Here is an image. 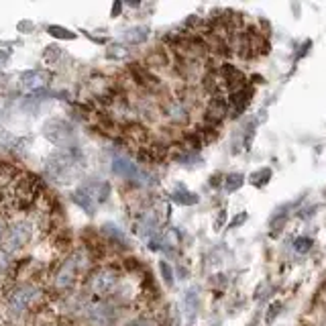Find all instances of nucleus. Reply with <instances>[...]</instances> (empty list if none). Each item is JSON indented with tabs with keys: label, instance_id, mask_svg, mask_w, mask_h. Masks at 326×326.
I'll return each instance as SVG.
<instances>
[{
	"label": "nucleus",
	"instance_id": "393cba45",
	"mask_svg": "<svg viewBox=\"0 0 326 326\" xmlns=\"http://www.w3.org/2000/svg\"><path fill=\"white\" fill-rule=\"evenodd\" d=\"M310 247H312V239H308V237H300V239H296V243H294V249H296L298 253H308Z\"/></svg>",
	"mask_w": 326,
	"mask_h": 326
},
{
	"label": "nucleus",
	"instance_id": "a878e982",
	"mask_svg": "<svg viewBox=\"0 0 326 326\" xmlns=\"http://www.w3.org/2000/svg\"><path fill=\"white\" fill-rule=\"evenodd\" d=\"M110 59L114 57V59H122V57H126L128 55V51L124 49V47H120V45H114V47H110L108 49V53H106Z\"/></svg>",
	"mask_w": 326,
	"mask_h": 326
},
{
	"label": "nucleus",
	"instance_id": "ddd939ff",
	"mask_svg": "<svg viewBox=\"0 0 326 326\" xmlns=\"http://www.w3.org/2000/svg\"><path fill=\"white\" fill-rule=\"evenodd\" d=\"M249 100H251V90L245 86V88H241V90H237V92H233L231 94V98H229V104H231V108H233V116H239L243 110H245V106L249 104Z\"/></svg>",
	"mask_w": 326,
	"mask_h": 326
},
{
	"label": "nucleus",
	"instance_id": "aec40b11",
	"mask_svg": "<svg viewBox=\"0 0 326 326\" xmlns=\"http://www.w3.org/2000/svg\"><path fill=\"white\" fill-rule=\"evenodd\" d=\"M47 31H49L53 37H59V39H74V37H76V33H72V31L63 29V27H57V25L47 27Z\"/></svg>",
	"mask_w": 326,
	"mask_h": 326
},
{
	"label": "nucleus",
	"instance_id": "f03ea898",
	"mask_svg": "<svg viewBox=\"0 0 326 326\" xmlns=\"http://www.w3.org/2000/svg\"><path fill=\"white\" fill-rule=\"evenodd\" d=\"M122 275L120 269L114 265H96L86 275V289L96 300H110L120 285Z\"/></svg>",
	"mask_w": 326,
	"mask_h": 326
},
{
	"label": "nucleus",
	"instance_id": "bb28decb",
	"mask_svg": "<svg viewBox=\"0 0 326 326\" xmlns=\"http://www.w3.org/2000/svg\"><path fill=\"white\" fill-rule=\"evenodd\" d=\"M59 55H61L59 47H55V45H49V47L45 49V55H43V57H45V61H47V63H53V61H55Z\"/></svg>",
	"mask_w": 326,
	"mask_h": 326
},
{
	"label": "nucleus",
	"instance_id": "9d476101",
	"mask_svg": "<svg viewBox=\"0 0 326 326\" xmlns=\"http://www.w3.org/2000/svg\"><path fill=\"white\" fill-rule=\"evenodd\" d=\"M51 80V74L45 70H29L21 76V86L29 92H37L41 88H45Z\"/></svg>",
	"mask_w": 326,
	"mask_h": 326
},
{
	"label": "nucleus",
	"instance_id": "9b49d317",
	"mask_svg": "<svg viewBox=\"0 0 326 326\" xmlns=\"http://www.w3.org/2000/svg\"><path fill=\"white\" fill-rule=\"evenodd\" d=\"M166 116L174 124H188L190 122V106L180 98H176V100L172 98L166 104Z\"/></svg>",
	"mask_w": 326,
	"mask_h": 326
},
{
	"label": "nucleus",
	"instance_id": "6ab92c4d",
	"mask_svg": "<svg viewBox=\"0 0 326 326\" xmlns=\"http://www.w3.org/2000/svg\"><path fill=\"white\" fill-rule=\"evenodd\" d=\"M147 63H149V66H159V68H166V66H168V53L163 51V49H159V51H153V53L149 55Z\"/></svg>",
	"mask_w": 326,
	"mask_h": 326
},
{
	"label": "nucleus",
	"instance_id": "2eb2a0df",
	"mask_svg": "<svg viewBox=\"0 0 326 326\" xmlns=\"http://www.w3.org/2000/svg\"><path fill=\"white\" fill-rule=\"evenodd\" d=\"M147 37H149V29L147 27H133V29L124 31L122 41H126L131 45H141V43L147 41Z\"/></svg>",
	"mask_w": 326,
	"mask_h": 326
},
{
	"label": "nucleus",
	"instance_id": "4468645a",
	"mask_svg": "<svg viewBox=\"0 0 326 326\" xmlns=\"http://www.w3.org/2000/svg\"><path fill=\"white\" fill-rule=\"evenodd\" d=\"M72 198H74V202H76L82 210H86V214H94V212H96V204H94V200L88 196V192H86L82 186L72 194Z\"/></svg>",
	"mask_w": 326,
	"mask_h": 326
},
{
	"label": "nucleus",
	"instance_id": "412c9836",
	"mask_svg": "<svg viewBox=\"0 0 326 326\" xmlns=\"http://www.w3.org/2000/svg\"><path fill=\"white\" fill-rule=\"evenodd\" d=\"M241 186H243V176H241V174H233V176H229L226 182H224V188H226L229 192H235V190L241 188Z\"/></svg>",
	"mask_w": 326,
	"mask_h": 326
},
{
	"label": "nucleus",
	"instance_id": "b1692460",
	"mask_svg": "<svg viewBox=\"0 0 326 326\" xmlns=\"http://www.w3.org/2000/svg\"><path fill=\"white\" fill-rule=\"evenodd\" d=\"M159 269H161V275H163V279H166V283L172 285V283H174V269L170 267V263H168V261H161V263H159Z\"/></svg>",
	"mask_w": 326,
	"mask_h": 326
},
{
	"label": "nucleus",
	"instance_id": "a211bd4d",
	"mask_svg": "<svg viewBox=\"0 0 326 326\" xmlns=\"http://www.w3.org/2000/svg\"><path fill=\"white\" fill-rule=\"evenodd\" d=\"M172 198H174V202L184 204V206H188V204H196V202H198V196H196V194H192V192H184V190L174 192V194H172Z\"/></svg>",
	"mask_w": 326,
	"mask_h": 326
},
{
	"label": "nucleus",
	"instance_id": "f257e3e1",
	"mask_svg": "<svg viewBox=\"0 0 326 326\" xmlns=\"http://www.w3.org/2000/svg\"><path fill=\"white\" fill-rule=\"evenodd\" d=\"M82 168H84V155L76 145L51 153L45 161L47 176L57 184H72L76 178H80Z\"/></svg>",
	"mask_w": 326,
	"mask_h": 326
},
{
	"label": "nucleus",
	"instance_id": "f3484780",
	"mask_svg": "<svg viewBox=\"0 0 326 326\" xmlns=\"http://www.w3.org/2000/svg\"><path fill=\"white\" fill-rule=\"evenodd\" d=\"M102 235L108 239V243L118 245V247H126V237L120 233V229H116L114 224H104L102 226Z\"/></svg>",
	"mask_w": 326,
	"mask_h": 326
},
{
	"label": "nucleus",
	"instance_id": "4be33fe9",
	"mask_svg": "<svg viewBox=\"0 0 326 326\" xmlns=\"http://www.w3.org/2000/svg\"><path fill=\"white\" fill-rule=\"evenodd\" d=\"M124 326H159V324L153 318H149V316H137V318L128 320Z\"/></svg>",
	"mask_w": 326,
	"mask_h": 326
},
{
	"label": "nucleus",
	"instance_id": "0eeeda50",
	"mask_svg": "<svg viewBox=\"0 0 326 326\" xmlns=\"http://www.w3.org/2000/svg\"><path fill=\"white\" fill-rule=\"evenodd\" d=\"M112 172L118 176V178H124L128 182H139V184H149L147 180L151 178L149 174H145L137 163H133L131 159L126 157H114L112 159Z\"/></svg>",
	"mask_w": 326,
	"mask_h": 326
},
{
	"label": "nucleus",
	"instance_id": "c756f323",
	"mask_svg": "<svg viewBox=\"0 0 326 326\" xmlns=\"http://www.w3.org/2000/svg\"><path fill=\"white\" fill-rule=\"evenodd\" d=\"M9 57H11V51H9V49H0V66H5V63L9 61Z\"/></svg>",
	"mask_w": 326,
	"mask_h": 326
},
{
	"label": "nucleus",
	"instance_id": "c85d7f7f",
	"mask_svg": "<svg viewBox=\"0 0 326 326\" xmlns=\"http://www.w3.org/2000/svg\"><path fill=\"white\" fill-rule=\"evenodd\" d=\"M279 312H281V302H275V304L269 308V312H267V322H273Z\"/></svg>",
	"mask_w": 326,
	"mask_h": 326
},
{
	"label": "nucleus",
	"instance_id": "5701e85b",
	"mask_svg": "<svg viewBox=\"0 0 326 326\" xmlns=\"http://www.w3.org/2000/svg\"><path fill=\"white\" fill-rule=\"evenodd\" d=\"M19 143L17 137H13L11 133H0V149H13Z\"/></svg>",
	"mask_w": 326,
	"mask_h": 326
},
{
	"label": "nucleus",
	"instance_id": "39448f33",
	"mask_svg": "<svg viewBox=\"0 0 326 326\" xmlns=\"http://www.w3.org/2000/svg\"><path fill=\"white\" fill-rule=\"evenodd\" d=\"M84 322L86 326H114L118 322V306L110 300L92 298L86 308Z\"/></svg>",
	"mask_w": 326,
	"mask_h": 326
},
{
	"label": "nucleus",
	"instance_id": "6e6552de",
	"mask_svg": "<svg viewBox=\"0 0 326 326\" xmlns=\"http://www.w3.org/2000/svg\"><path fill=\"white\" fill-rule=\"evenodd\" d=\"M131 74H133L135 82H137L141 88H145L147 92H161V90H163L161 80H159L149 68H143V66H139V63H133V66H131Z\"/></svg>",
	"mask_w": 326,
	"mask_h": 326
},
{
	"label": "nucleus",
	"instance_id": "dca6fc26",
	"mask_svg": "<svg viewBox=\"0 0 326 326\" xmlns=\"http://www.w3.org/2000/svg\"><path fill=\"white\" fill-rule=\"evenodd\" d=\"M157 229V214L155 212H145L139 220V235L143 237H149L151 233H155Z\"/></svg>",
	"mask_w": 326,
	"mask_h": 326
},
{
	"label": "nucleus",
	"instance_id": "423d86ee",
	"mask_svg": "<svg viewBox=\"0 0 326 326\" xmlns=\"http://www.w3.org/2000/svg\"><path fill=\"white\" fill-rule=\"evenodd\" d=\"M43 135L53 143V145H57V147H70V145H74V126L68 122V120H63V118H51V120H47L45 122V126H43Z\"/></svg>",
	"mask_w": 326,
	"mask_h": 326
},
{
	"label": "nucleus",
	"instance_id": "7ed1b4c3",
	"mask_svg": "<svg viewBox=\"0 0 326 326\" xmlns=\"http://www.w3.org/2000/svg\"><path fill=\"white\" fill-rule=\"evenodd\" d=\"M37 233H39V226H37L35 218H27V216L13 218L9 222V229H7V235H5L3 243H0V249L7 251L9 255H15V253L23 251L29 243H33Z\"/></svg>",
	"mask_w": 326,
	"mask_h": 326
},
{
	"label": "nucleus",
	"instance_id": "f8f14e48",
	"mask_svg": "<svg viewBox=\"0 0 326 326\" xmlns=\"http://www.w3.org/2000/svg\"><path fill=\"white\" fill-rule=\"evenodd\" d=\"M82 188L88 192V196L94 200V204H96V206L104 204V202L108 200V196H110V186H108V182H102V180L86 182Z\"/></svg>",
	"mask_w": 326,
	"mask_h": 326
},
{
	"label": "nucleus",
	"instance_id": "cd10ccee",
	"mask_svg": "<svg viewBox=\"0 0 326 326\" xmlns=\"http://www.w3.org/2000/svg\"><path fill=\"white\" fill-rule=\"evenodd\" d=\"M186 306H188V310H192V314L196 312V308H198V298H196L194 291H188V294H186Z\"/></svg>",
	"mask_w": 326,
	"mask_h": 326
},
{
	"label": "nucleus",
	"instance_id": "1a4fd4ad",
	"mask_svg": "<svg viewBox=\"0 0 326 326\" xmlns=\"http://www.w3.org/2000/svg\"><path fill=\"white\" fill-rule=\"evenodd\" d=\"M226 112H229V100L222 94L212 96L208 100V106H206V124L218 126L226 118Z\"/></svg>",
	"mask_w": 326,
	"mask_h": 326
},
{
	"label": "nucleus",
	"instance_id": "20e7f679",
	"mask_svg": "<svg viewBox=\"0 0 326 326\" xmlns=\"http://www.w3.org/2000/svg\"><path fill=\"white\" fill-rule=\"evenodd\" d=\"M80 269L76 267V263L72 261V257L68 255L57 267L55 271L51 273V291L59 298V296H68V294H74L78 283H80Z\"/></svg>",
	"mask_w": 326,
	"mask_h": 326
}]
</instances>
